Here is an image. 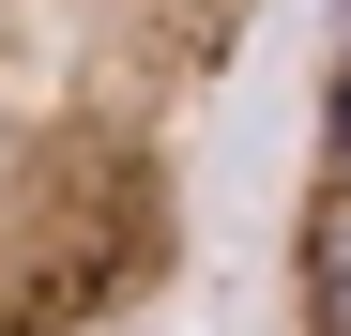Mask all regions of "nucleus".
Returning <instances> with one entry per match:
<instances>
[{"label": "nucleus", "instance_id": "f257e3e1", "mask_svg": "<svg viewBox=\"0 0 351 336\" xmlns=\"http://www.w3.org/2000/svg\"><path fill=\"white\" fill-rule=\"evenodd\" d=\"M245 46L260 0H0V336L153 321Z\"/></svg>", "mask_w": 351, "mask_h": 336}, {"label": "nucleus", "instance_id": "f03ea898", "mask_svg": "<svg viewBox=\"0 0 351 336\" xmlns=\"http://www.w3.org/2000/svg\"><path fill=\"white\" fill-rule=\"evenodd\" d=\"M290 336H351V0L306 62V153H290V245H275Z\"/></svg>", "mask_w": 351, "mask_h": 336}]
</instances>
